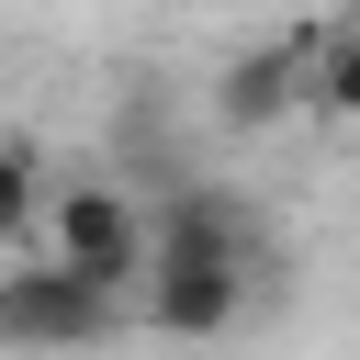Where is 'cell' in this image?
<instances>
[{
    "mask_svg": "<svg viewBox=\"0 0 360 360\" xmlns=\"http://www.w3.org/2000/svg\"><path fill=\"white\" fill-rule=\"evenodd\" d=\"M45 236H56V259H68L79 281H101L112 304H124V292H146V270H158V225H146L112 180H68V191H56V214H45Z\"/></svg>",
    "mask_w": 360,
    "mask_h": 360,
    "instance_id": "obj_1",
    "label": "cell"
},
{
    "mask_svg": "<svg viewBox=\"0 0 360 360\" xmlns=\"http://www.w3.org/2000/svg\"><path fill=\"white\" fill-rule=\"evenodd\" d=\"M158 259H214V270H259V214L214 180H169L158 202Z\"/></svg>",
    "mask_w": 360,
    "mask_h": 360,
    "instance_id": "obj_3",
    "label": "cell"
},
{
    "mask_svg": "<svg viewBox=\"0 0 360 360\" xmlns=\"http://www.w3.org/2000/svg\"><path fill=\"white\" fill-rule=\"evenodd\" d=\"M315 112H338V124H360V22L315 56Z\"/></svg>",
    "mask_w": 360,
    "mask_h": 360,
    "instance_id": "obj_7",
    "label": "cell"
},
{
    "mask_svg": "<svg viewBox=\"0 0 360 360\" xmlns=\"http://www.w3.org/2000/svg\"><path fill=\"white\" fill-rule=\"evenodd\" d=\"M112 292L79 281L68 259H0V349H90L112 338Z\"/></svg>",
    "mask_w": 360,
    "mask_h": 360,
    "instance_id": "obj_2",
    "label": "cell"
},
{
    "mask_svg": "<svg viewBox=\"0 0 360 360\" xmlns=\"http://www.w3.org/2000/svg\"><path fill=\"white\" fill-rule=\"evenodd\" d=\"M248 281L259 270H214V259H158L146 270V326H169V338H225L236 315H248Z\"/></svg>",
    "mask_w": 360,
    "mask_h": 360,
    "instance_id": "obj_4",
    "label": "cell"
},
{
    "mask_svg": "<svg viewBox=\"0 0 360 360\" xmlns=\"http://www.w3.org/2000/svg\"><path fill=\"white\" fill-rule=\"evenodd\" d=\"M315 101V56L304 45H248L225 79H214V112L236 124V135H259V124H281V112H304Z\"/></svg>",
    "mask_w": 360,
    "mask_h": 360,
    "instance_id": "obj_5",
    "label": "cell"
},
{
    "mask_svg": "<svg viewBox=\"0 0 360 360\" xmlns=\"http://www.w3.org/2000/svg\"><path fill=\"white\" fill-rule=\"evenodd\" d=\"M56 202H45V169H34V146H0V259L45 225Z\"/></svg>",
    "mask_w": 360,
    "mask_h": 360,
    "instance_id": "obj_6",
    "label": "cell"
},
{
    "mask_svg": "<svg viewBox=\"0 0 360 360\" xmlns=\"http://www.w3.org/2000/svg\"><path fill=\"white\" fill-rule=\"evenodd\" d=\"M349 22H360V0H349Z\"/></svg>",
    "mask_w": 360,
    "mask_h": 360,
    "instance_id": "obj_8",
    "label": "cell"
}]
</instances>
